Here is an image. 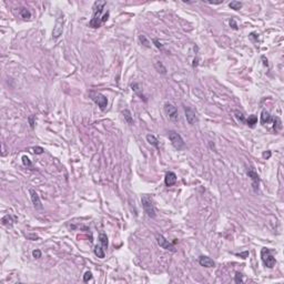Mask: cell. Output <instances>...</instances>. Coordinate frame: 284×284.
Segmentation results:
<instances>
[{
    "mask_svg": "<svg viewBox=\"0 0 284 284\" xmlns=\"http://www.w3.org/2000/svg\"><path fill=\"white\" fill-rule=\"evenodd\" d=\"M262 59H263V60H264V57H262ZM264 65L266 66V67H268V60H266V61H264Z\"/></svg>",
    "mask_w": 284,
    "mask_h": 284,
    "instance_id": "74e56055",
    "label": "cell"
},
{
    "mask_svg": "<svg viewBox=\"0 0 284 284\" xmlns=\"http://www.w3.org/2000/svg\"><path fill=\"white\" fill-rule=\"evenodd\" d=\"M141 202H142V206H143V210L144 212L147 213V215L149 218L154 219L157 216V211H155L154 204H153V201H152L151 198L147 195V194H144L141 198Z\"/></svg>",
    "mask_w": 284,
    "mask_h": 284,
    "instance_id": "7a4b0ae2",
    "label": "cell"
},
{
    "mask_svg": "<svg viewBox=\"0 0 284 284\" xmlns=\"http://www.w3.org/2000/svg\"><path fill=\"white\" fill-rule=\"evenodd\" d=\"M1 222H2V224H4V225L11 227L12 224H13V219H12V216L10 215V214H7V215H4V218H2Z\"/></svg>",
    "mask_w": 284,
    "mask_h": 284,
    "instance_id": "44dd1931",
    "label": "cell"
},
{
    "mask_svg": "<svg viewBox=\"0 0 284 284\" xmlns=\"http://www.w3.org/2000/svg\"><path fill=\"white\" fill-rule=\"evenodd\" d=\"M43 151H45V150H43L41 147H36V148H34V152L36 154H42Z\"/></svg>",
    "mask_w": 284,
    "mask_h": 284,
    "instance_id": "d6a6232c",
    "label": "cell"
},
{
    "mask_svg": "<svg viewBox=\"0 0 284 284\" xmlns=\"http://www.w3.org/2000/svg\"><path fill=\"white\" fill-rule=\"evenodd\" d=\"M122 114H123V118H124V120L128 123H129L130 125L133 123V118H132V114H131V112H130L128 109H125L124 111H122Z\"/></svg>",
    "mask_w": 284,
    "mask_h": 284,
    "instance_id": "ffe728a7",
    "label": "cell"
},
{
    "mask_svg": "<svg viewBox=\"0 0 284 284\" xmlns=\"http://www.w3.org/2000/svg\"><path fill=\"white\" fill-rule=\"evenodd\" d=\"M273 122V117L270 114L269 111H266V110H263L261 113V123L263 125H266V124H270V123H272Z\"/></svg>",
    "mask_w": 284,
    "mask_h": 284,
    "instance_id": "5bb4252c",
    "label": "cell"
},
{
    "mask_svg": "<svg viewBox=\"0 0 284 284\" xmlns=\"http://www.w3.org/2000/svg\"><path fill=\"white\" fill-rule=\"evenodd\" d=\"M154 67H155V69L158 70V72L162 73V75H167V68L164 67V65H163L161 61H155Z\"/></svg>",
    "mask_w": 284,
    "mask_h": 284,
    "instance_id": "d6986e66",
    "label": "cell"
},
{
    "mask_svg": "<svg viewBox=\"0 0 284 284\" xmlns=\"http://www.w3.org/2000/svg\"><path fill=\"white\" fill-rule=\"evenodd\" d=\"M235 283H243V279H242V274L239 272L235 273Z\"/></svg>",
    "mask_w": 284,
    "mask_h": 284,
    "instance_id": "f1b7e54d",
    "label": "cell"
},
{
    "mask_svg": "<svg viewBox=\"0 0 284 284\" xmlns=\"http://www.w3.org/2000/svg\"><path fill=\"white\" fill-rule=\"evenodd\" d=\"M230 26L234 29V30H238V26H236V23H235V20L234 19H231L230 20Z\"/></svg>",
    "mask_w": 284,
    "mask_h": 284,
    "instance_id": "e575fe53",
    "label": "cell"
},
{
    "mask_svg": "<svg viewBox=\"0 0 284 284\" xmlns=\"http://www.w3.org/2000/svg\"><path fill=\"white\" fill-rule=\"evenodd\" d=\"M153 43L155 45V47L158 48V49H161V50H163V45L161 43V42L158 40V39H153Z\"/></svg>",
    "mask_w": 284,
    "mask_h": 284,
    "instance_id": "1f68e13d",
    "label": "cell"
},
{
    "mask_svg": "<svg viewBox=\"0 0 284 284\" xmlns=\"http://www.w3.org/2000/svg\"><path fill=\"white\" fill-rule=\"evenodd\" d=\"M245 123L246 125H249L250 128H254L255 124L258 123V117H256L255 114H251V116H249L247 119H245Z\"/></svg>",
    "mask_w": 284,
    "mask_h": 284,
    "instance_id": "2e32d148",
    "label": "cell"
},
{
    "mask_svg": "<svg viewBox=\"0 0 284 284\" xmlns=\"http://www.w3.org/2000/svg\"><path fill=\"white\" fill-rule=\"evenodd\" d=\"M199 263H200V265L204 266V268H214L215 266V262L213 261L211 258L205 256V255H202V256L199 258Z\"/></svg>",
    "mask_w": 284,
    "mask_h": 284,
    "instance_id": "7c38bea8",
    "label": "cell"
},
{
    "mask_svg": "<svg viewBox=\"0 0 284 284\" xmlns=\"http://www.w3.org/2000/svg\"><path fill=\"white\" fill-rule=\"evenodd\" d=\"M234 116H235V118L238 119V121H240L241 123H245V116L243 114L242 111H240V110H235Z\"/></svg>",
    "mask_w": 284,
    "mask_h": 284,
    "instance_id": "cb8c5ba5",
    "label": "cell"
},
{
    "mask_svg": "<svg viewBox=\"0 0 284 284\" xmlns=\"http://www.w3.org/2000/svg\"><path fill=\"white\" fill-rule=\"evenodd\" d=\"M63 25H65V18H63V15L60 13V16L57 18L56 20V23H54V27H53L52 30V39L53 40H57L58 38H60V36L63 32Z\"/></svg>",
    "mask_w": 284,
    "mask_h": 284,
    "instance_id": "8992f818",
    "label": "cell"
},
{
    "mask_svg": "<svg viewBox=\"0 0 284 284\" xmlns=\"http://www.w3.org/2000/svg\"><path fill=\"white\" fill-rule=\"evenodd\" d=\"M157 242H158V244H159L160 247H162V249H164V250L167 251H170V252H175V246H174V243H171L169 242L163 235L161 234H157Z\"/></svg>",
    "mask_w": 284,
    "mask_h": 284,
    "instance_id": "ba28073f",
    "label": "cell"
},
{
    "mask_svg": "<svg viewBox=\"0 0 284 284\" xmlns=\"http://www.w3.org/2000/svg\"><path fill=\"white\" fill-rule=\"evenodd\" d=\"M261 260L264 266L269 268V269H273L275 263H277V260L272 254V251L270 249H266V247H263L261 250Z\"/></svg>",
    "mask_w": 284,
    "mask_h": 284,
    "instance_id": "3957f363",
    "label": "cell"
},
{
    "mask_svg": "<svg viewBox=\"0 0 284 284\" xmlns=\"http://www.w3.org/2000/svg\"><path fill=\"white\" fill-rule=\"evenodd\" d=\"M229 7L233 9V10H240L242 8V2H240V1H231L229 4Z\"/></svg>",
    "mask_w": 284,
    "mask_h": 284,
    "instance_id": "484cf974",
    "label": "cell"
},
{
    "mask_svg": "<svg viewBox=\"0 0 284 284\" xmlns=\"http://www.w3.org/2000/svg\"><path fill=\"white\" fill-rule=\"evenodd\" d=\"M164 183L167 186H172L177 183V174L172 171H169L167 174H165V178H164Z\"/></svg>",
    "mask_w": 284,
    "mask_h": 284,
    "instance_id": "4fadbf2b",
    "label": "cell"
},
{
    "mask_svg": "<svg viewBox=\"0 0 284 284\" xmlns=\"http://www.w3.org/2000/svg\"><path fill=\"white\" fill-rule=\"evenodd\" d=\"M29 193H30V199H31V201H32V204L34 205V208L42 209L41 200H40L38 193H37L34 189H29Z\"/></svg>",
    "mask_w": 284,
    "mask_h": 284,
    "instance_id": "8fae6325",
    "label": "cell"
},
{
    "mask_svg": "<svg viewBox=\"0 0 284 284\" xmlns=\"http://www.w3.org/2000/svg\"><path fill=\"white\" fill-rule=\"evenodd\" d=\"M95 254L100 259L104 258V249L102 245H95Z\"/></svg>",
    "mask_w": 284,
    "mask_h": 284,
    "instance_id": "7402d4cb",
    "label": "cell"
},
{
    "mask_svg": "<svg viewBox=\"0 0 284 284\" xmlns=\"http://www.w3.org/2000/svg\"><path fill=\"white\" fill-rule=\"evenodd\" d=\"M184 112H186V118L188 123L191 125H193L195 122L198 121V117L197 113L191 107H184Z\"/></svg>",
    "mask_w": 284,
    "mask_h": 284,
    "instance_id": "30bf717a",
    "label": "cell"
},
{
    "mask_svg": "<svg viewBox=\"0 0 284 284\" xmlns=\"http://www.w3.org/2000/svg\"><path fill=\"white\" fill-rule=\"evenodd\" d=\"M20 16L22 17L23 19H30L31 18V12L27 9V8H21L20 9Z\"/></svg>",
    "mask_w": 284,
    "mask_h": 284,
    "instance_id": "d4e9b609",
    "label": "cell"
},
{
    "mask_svg": "<svg viewBox=\"0 0 284 284\" xmlns=\"http://www.w3.org/2000/svg\"><path fill=\"white\" fill-rule=\"evenodd\" d=\"M131 89H132L134 92H136V95H139L141 99H143L144 101H147V99H145V97L143 95V93H142V89H141V86L140 83H138V82H133L132 84H131Z\"/></svg>",
    "mask_w": 284,
    "mask_h": 284,
    "instance_id": "9a60e30c",
    "label": "cell"
},
{
    "mask_svg": "<svg viewBox=\"0 0 284 284\" xmlns=\"http://www.w3.org/2000/svg\"><path fill=\"white\" fill-rule=\"evenodd\" d=\"M271 155H272V153H271V151H264L263 153H262V158L264 160H268V159H270L271 158Z\"/></svg>",
    "mask_w": 284,
    "mask_h": 284,
    "instance_id": "4dcf8cb0",
    "label": "cell"
},
{
    "mask_svg": "<svg viewBox=\"0 0 284 284\" xmlns=\"http://www.w3.org/2000/svg\"><path fill=\"white\" fill-rule=\"evenodd\" d=\"M106 4H107L106 1H95V4H93V7H92V9H93V15H92L91 20L89 21V27L97 29V28H99L101 25H103V23L108 20L109 15H110L109 11L104 12L102 15L103 9L106 7Z\"/></svg>",
    "mask_w": 284,
    "mask_h": 284,
    "instance_id": "6da1fadb",
    "label": "cell"
},
{
    "mask_svg": "<svg viewBox=\"0 0 284 284\" xmlns=\"http://www.w3.org/2000/svg\"><path fill=\"white\" fill-rule=\"evenodd\" d=\"M22 163H23V165H25V167H28V168H30L31 165H32V163H31L30 159H29L28 157H26V155H23V157H22Z\"/></svg>",
    "mask_w": 284,
    "mask_h": 284,
    "instance_id": "4316f807",
    "label": "cell"
},
{
    "mask_svg": "<svg viewBox=\"0 0 284 284\" xmlns=\"http://www.w3.org/2000/svg\"><path fill=\"white\" fill-rule=\"evenodd\" d=\"M236 255L240 256V258H242V259H246L247 256H249V251H245V252H242V253H238Z\"/></svg>",
    "mask_w": 284,
    "mask_h": 284,
    "instance_id": "836d02e7",
    "label": "cell"
},
{
    "mask_svg": "<svg viewBox=\"0 0 284 284\" xmlns=\"http://www.w3.org/2000/svg\"><path fill=\"white\" fill-rule=\"evenodd\" d=\"M99 242L103 246V249H108L109 241H108V236H107L104 233H100V234H99Z\"/></svg>",
    "mask_w": 284,
    "mask_h": 284,
    "instance_id": "ac0fdd59",
    "label": "cell"
},
{
    "mask_svg": "<svg viewBox=\"0 0 284 284\" xmlns=\"http://www.w3.org/2000/svg\"><path fill=\"white\" fill-rule=\"evenodd\" d=\"M32 255H34V259H40L41 258V251L39 249H36V250L32 251Z\"/></svg>",
    "mask_w": 284,
    "mask_h": 284,
    "instance_id": "f546056e",
    "label": "cell"
},
{
    "mask_svg": "<svg viewBox=\"0 0 284 284\" xmlns=\"http://www.w3.org/2000/svg\"><path fill=\"white\" fill-rule=\"evenodd\" d=\"M168 136H169V140L171 141L172 145H173L177 150H182V149L186 147V143H184V141L182 139V136H180L177 131L171 130V131H169Z\"/></svg>",
    "mask_w": 284,
    "mask_h": 284,
    "instance_id": "277c9868",
    "label": "cell"
},
{
    "mask_svg": "<svg viewBox=\"0 0 284 284\" xmlns=\"http://www.w3.org/2000/svg\"><path fill=\"white\" fill-rule=\"evenodd\" d=\"M147 141L151 144L152 147H154L155 149H159V147H160L159 140H158L153 134H148V136H147Z\"/></svg>",
    "mask_w": 284,
    "mask_h": 284,
    "instance_id": "e0dca14e",
    "label": "cell"
},
{
    "mask_svg": "<svg viewBox=\"0 0 284 284\" xmlns=\"http://www.w3.org/2000/svg\"><path fill=\"white\" fill-rule=\"evenodd\" d=\"M198 61H199L198 59H194V61H193V62H194V63H193V67H197V66H198Z\"/></svg>",
    "mask_w": 284,
    "mask_h": 284,
    "instance_id": "8d00e7d4",
    "label": "cell"
},
{
    "mask_svg": "<svg viewBox=\"0 0 284 284\" xmlns=\"http://www.w3.org/2000/svg\"><path fill=\"white\" fill-rule=\"evenodd\" d=\"M34 116H30V117H29V119H28V120H29V123H30L31 129H34Z\"/></svg>",
    "mask_w": 284,
    "mask_h": 284,
    "instance_id": "d590c367",
    "label": "cell"
},
{
    "mask_svg": "<svg viewBox=\"0 0 284 284\" xmlns=\"http://www.w3.org/2000/svg\"><path fill=\"white\" fill-rule=\"evenodd\" d=\"M164 111L167 116L169 117V119H171L172 121H177L179 120V113H178V109L177 107L171 102H165L164 103Z\"/></svg>",
    "mask_w": 284,
    "mask_h": 284,
    "instance_id": "52a82bcc",
    "label": "cell"
},
{
    "mask_svg": "<svg viewBox=\"0 0 284 284\" xmlns=\"http://www.w3.org/2000/svg\"><path fill=\"white\" fill-rule=\"evenodd\" d=\"M90 98L100 108V110L104 111L107 109V107H108V99H107L106 95H101L99 92H90Z\"/></svg>",
    "mask_w": 284,
    "mask_h": 284,
    "instance_id": "5b68a950",
    "label": "cell"
},
{
    "mask_svg": "<svg viewBox=\"0 0 284 284\" xmlns=\"http://www.w3.org/2000/svg\"><path fill=\"white\" fill-rule=\"evenodd\" d=\"M246 174H247V177H249V178L251 179V181H252V186H253L254 192H258L259 186H260V177H259V174L256 173V171L254 170L253 168H250V169H247V171H246Z\"/></svg>",
    "mask_w": 284,
    "mask_h": 284,
    "instance_id": "9c48e42d",
    "label": "cell"
},
{
    "mask_svg": "<svg viewBox=\"0 0 284 284\" xmlns=\"http://www.w3.org/2000/svg\"><path fill=\"white\" fill-rule=\"evenodd\" d=\"M91 279H92V273L89 272V271H87V272L84 273V275H83V282H89Z\"/></svg>",
    "mask_w": 284,
    "mask_h": 284,
    "instance_id": "83f0119b",
    "label": "cell"
},
{
    "mask_svg": "<svg viewBox=\"0 0 284 284\" xmlns=\"http://www.w3.org/2000/svg\"><path fill=\"white\" fill-rule=\"evenodd\" d=\"M139 41H140L141 45H144L145 48H150V47H151V45H150V41H149L148 38H147L144 34H140V36H139Z\"/></svg>",
    "mask_w": 284,
    "mask_h": 284,
    "instance_id": "603a6c76",
    "label": "cell"
}]
</instances>
